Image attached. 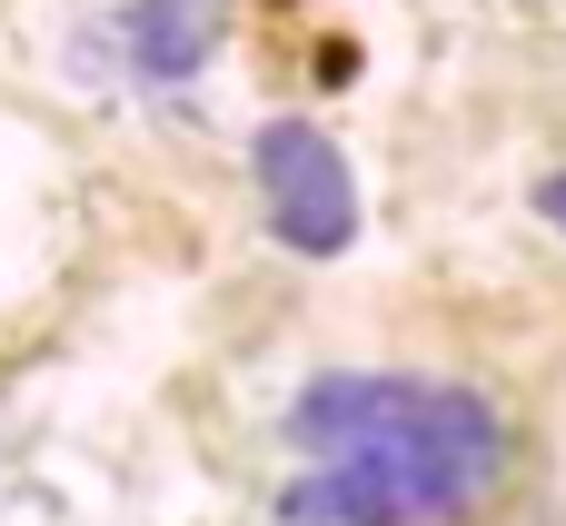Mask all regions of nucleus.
Instances as JSON below:
<instances>
[{
  "label": "nucleus",
  "instance_id": "20e7f679",
  "mask_svg": "<svg viewBox=\"0 0 566 526\" xmlns=\"http://www.w3.org/2000/svg\"><path fill=\"white\" fill-rule=\"evenodd\" d=\"M537 209H547V219L566 229V169H557V179H537Z\"/></svg>",
  "mask_w": 566,
  "mask_h": 526
},
{
  "label": "nucleus",
  "instance_id": "7ed1b4c3",
  "mask_svg": "<svg viewBox=\"0 0 566 526\" xmlns=\"http://www.w3.org/2000/svg\"><path fill=\"white\" fill-rule=\"evenodd\" d=\"M219 30H229V0H129L119 10V50H129V70L139 80H199L209 70V50H219Z\"/></svg>",
  "mask_w": 566,
  "mask_h": 526
},
{
  "label": "nucleus",
  "instance_id": "f257e3e1",
  "mask_svg": "<svg viewBox=\"0 0 566 526\" xmlns=\"http://www.w3.org/2000/svg\"><path fill=\"white\" fill-rule=\"evenodd\" d=\"M289 438L308 477L279 487V526H448L507 477V418L478 388L398 368L308 378Z\"/></svg>",
  "mask_w": 566,
  "mask_h": 526
},
{
  "label": "nucleus",
  "instance_id": "f03ea898",
  "mask_svg": "<svg viewBox=\"0 0 566 526\" xmlns=\"http://www.w3.org/2000/svg\"><path fill=\"white\" fill-rule=\"evenodd\" d=\"M249 169H259V199H269V229L298 249V259H338L358 239V179H348V149L318 129V119H269L249 139Z\"/></svg>",
  "mask_w": 566,
  "mask_h": 526
}]
</instances>
